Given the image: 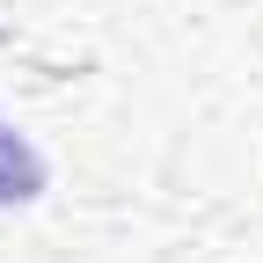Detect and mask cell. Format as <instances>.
<instances>
[{
    "label": "cell",
    "instance_id": "6da1fadb",
    "mask_svg": "<svg viewBox=\"0 0 263 263\" xmlns=\"http://www.w3.org/2000/svg\"><path fill=\"white\" fill-rule=\"evenodd\" d=\"M51 183V161L29 146V132L0 110V212H15V205H37Z\"/></svg>",
    "mask_w": 263,
    "mask_h": 263
}]
</instances>
